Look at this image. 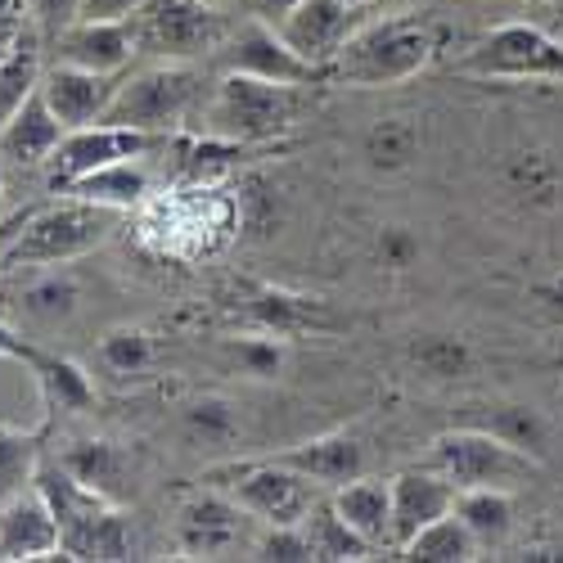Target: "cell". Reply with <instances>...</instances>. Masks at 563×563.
<instances>
[{"label": "cell", "mask_w": 563, "mask_h": 563, "mask_svg": "<svg viewBox=\"0 0 563 563\" xmlns=\"http://www.w3.org/2000/svg\"><path fill=\"white\" fill-rule=\"evenodd\" d=\"M483 429L500 433L505 442H514L519 451H528L532 460H545V442H550V433H545V424H541V415L528 410V406H500Z\"/></svg>", "instance_id": "cell-33"}, {"label": "cell", "mask_w": 563, "mask_h": 563, "mask_svg": "<svg viewBox=\"0 0 563 563\" xmlns=\"http://www.w3.org/2000/svg\"><path fill=\"white\" fill-rule=\"evenodd\" d=\"M541 5H563V0H541Z\"/></svg>", "instance_id": "cell-44"}, {"label": "cell", "mask_w": 563, "mask_h": 563, "mask_svg": "<svg viewBox=\"0 0 563 563\" xmlns=\"http://www.w3.org/2000/svg\"><path fill=\"white\" fill-rule=\"evenodd\" d=\"M249 559H266V563H307V559H316V550H311V537H307L302 523H285V528H262Z\"/></svg>", "instance_id": "cell-36"}, {"label": "cell", "mask_w": 563, "mask_h": 563, "mask_svg": "<svg viewBox=\"0 0 563 563\" xmlns=\"http://www.w3.org/2000/svg\"><path fill=\"white\" fill-rule=\"evenodd\" d=\"M64 135H68V126L51 113V104H45V96L36 90V96L0 126V158L10 167H45Z\"/></svg>", "instance_id": "cell-20"}, {"label": "cell", "mask_w": 563, "mask_h": 563, "mask_svg": "<svg viewBox=\"0 0 563 563\" xmlns=\"http://www.w3.org/2000/svg\"><path fill=\"white\" fill-rule=\"evenodd\" d=\"M51 433V419L41 429H10L0 424V505L32 487L36 464H41V442Z\"/></svg>", "instance_id": "cell-28"}, {"label": "cell", "mask_w": 563, "mask_h": 563, "mask_svg": "<svg viewBox=\"0 0 563 563\" xmlns=\"http://www.w3.org/2000/svg\"><path fill=\"white\" fill-rule=\"evenodd\" d=\"M64 195L73 199H86V203H100V208H113V212H131L150 199V172L140 158H122V163H109L100 172H90L81 180H73Z\"/></svg>", "instance_id": "cell-24"}, {"label": "cell", "mask_w": 563, "mask_h": 563, "mask_svg": "<svg viewBox=\"0 0 563 563\" xmlns=\"http://www.w3.org/2000/svg\"><path fill=\"white\" fill-rule=\"evenodd\" d=\"M59 64H77L90 73H126L135 51V19H77L55 36Z\"/></svg>", "instance_id": "cell-16"}, {"label": "cell", "mask_w": 563, "mask_h": 563, "mask_svg": "<svg viewBox=\"0 0 563 563\" xmlns=\"http://www.w3.org/2000/svg\"><path fill=\"white\" fill-rule=\"evenodd\" d=\"M438 51H442V27L429 14L361 23L334 59V81L365 86V90L401 86L424 73Z\"/></svg>", "instance_id": "cell-2"}, {"label": "cell", "mask_w": 563, "mask_h": 563, "mask_svg": "<svg viewBox=\"0 0 563 563\" xmlns=\"http://www.w3.org/2000/svg\"><path fill=\"white\" fill-rule=\"evenodd\" d=\"M41 73H45V41H41L36 23H27L23 36L5 51V59H0V126L41 90Z\"/></svg>", "instance_id": "cell-23"}, {"label": "cell", "mask_w": 563, "mask_h": 563, "mask_svg": "<svg viewBox=\"0 0 563 563\" xmlns=\"http://www.w3.org/2000/svg\"><path fill=\"white\" fill-rule=\"evenodd\" d=\"M100 361L113 374H140L154 361V339L145 330H135V324H118V330H109L100 339Z\"/></svg>", "instance_id": "cell-34"}, {"label": "cell", "mask_w": 563, "mask_h": 563, "mask_svg": "<svg viewBox=\"0 0 563 563\" xmlns=\"http://www.w3.org/2000/svg\"><path fill=\"white\" fill-rule=\"evenodd\" d=\"M158 145V135L150 131H135V126H113V122H96V126H77L59 140V150L51 154V190H68L73 180L100 172L109 163H122V158H145L150 150Z\"/></svg>", "instance_id": "cell-13"}, {"label": "cell", "mask_w": 563, "mask_h": 563, "mask_svg": "<svg viewBox=\"0 0 563 563\" xmlns=\"http://www.w3.org/2000/svg\"><path fill=\"white\" fill-rule=\"evenodd\" d=\"M455 73L483 81H563V41L537 23H500L455 59Z\"/></svg>", "instance_id": "cell-7"}, {"label": "cell", "mask_w": 563, "mask_h": 563, "mask_svg": "<svg viewBox=\"0 0 563 563\" xmlns=\"http://www.w3.org/2000/svg\"><path fill=\"white\" fill-rule=\"evenodd\" d=\"M330 505L343 514V523L356 528L374 550L393 545V478H352L330 492Z\"/></svg>", "instance_id": "cell-22"}, {"label": "cell", "mask_w": 563, "mask_h": 563, "mask_svg": "<svg viewBox=\"0 0 563 563\" xmlns=\"http://www.w3.org/2000/svg\"><path fill=\"white\" fill-rule=\"evenodd\" d=\"M145 217V240L167 253V257H208L217 249H225V240L240 230V208L225 190L217 185H185V190H172L163 199H145L140 203Z\"/></svg>", "instance_id": "cell-3"}, {"label": "cell", "mask_w": 563, "mask_h": 563, "mask_svg": "<svg viewBox=\"0 0 563 563\" xmlns=\"http://www.w3.org/2000/svg\"><path fill=\"white\" fill-rule=\"evenodd\" d=\"M478 537L464 528V519L451 509L442 514V519H433L429 528H419L397 554L401 559H424V563H468V559H478Z\"/></svg>", "instance_id": "cell-26"}, {"label": "cell", "mask_w": 563, "mask_h": 563, "mask_svg": "<svg viewBox=\"0 0 563 563\" xmlns=\"http://www.w3.org/2000/svg\"><path fill=\"white\" fill-rule=\"evenodd\" d=\"M275 460L302 468V474H307L311 483H320L324 492H334V487H343V483H352V478L365 474V446H361L356 433H347V429L307 438V442L289 446L285 455H275Z\"/></svg>", "instance_id": "cell-21"}, {"label": "cell", "mask_w": 563, "mask_h": 563, "mask_svg": "<svg viewBox=\"0 0 563 563\" xmlns=\"http://www.w3.org/2000/svg\"><path fill=\"white\" fill-rule=\"evenodd\" d=\"M302 86H275L249 73H221L203 104V135H221L234 145H266L298 126Z\"/></svg>", "instance_id": "cell-4"}, {"label": "cell", "mask_w": 563, "mask_h": 563, "mask_svg": "<svg viewBox=\"0 0 563 563\" xmlns=\"http://www.w3.org/2000/svg\"><path fill=\"white\" fill-rule=\"evenodd\" d=\"M203 5H212V10H230V5H240V0H203Z\"/></svg>", "instance_id": "cell-43"}, {"label": "cell", "mask_w": 563, "mask_h": 563, "mask_svg": "<svg viewBox=\"0 0 563 563\" xmlns=\"http://www.w3.org/2000/svg\"><path fill=\"white\" fill-rule=\"evenodd\" d=\"M225 36L221 10L203 0H145L135 14V51L158 64H195L208 59Z\"/></svg>", "instance_id": "cell-9"}, {"label": "cell", "mask_w": 563, "mask_h": 563, "mask_svg": "<svg viewBox=\"0 0 563 563\" xmlns=\"http://www.w3.org/2000/svg\"><path fill=\"white\" fill-rule=\"evenodd\" d=\"M455 514L478 545H500L514 532V496L509 487H464L455 492Z\"/></svg>", "instance_id": "cell-25"}, {"label": "cell", "mask_w": 563, "mask_h": 563, "mask_svg": "<svg viewBox=\"0 0 563 563\" xmlns=\"http://www.w3.org/2000/svg\"><path fill=\"white\" fill-rule=\"evenodd\" d=\"M77 10H81V0H27V14L45 45H55V36L77 23Z\"/></svg>", "instance_id": "cell-38"}, {"label": "cell", "mask_w": 563, "mask_h": 563, "mask_svg": "<svg viewBox=\"0 0 563 563\" xmlns=\"http://www.w3.org/2000/svg\"><path fill=\"white\" fill-rule=\"evenodd\" d=\"M369 154L374 163H406L415 154V131L406 122H379L369 131Z\"/></svg>", "instance_id": "cell-37"}, {"label": "cell", "mask_w": 563, "mask_h": 563, "mask_svg": "<svg viewBox=\"0 0 563 563\" xmlns=\"http://www.w3.org/2000/svg\"><path fill=\"white\" fill-rule=\"evenodd\" d=\"M429 464L442 478L455 483V492L464 487H509L537 474V464L528 451H519L514 442H505L500 433L468 424V429H446L433 438L429 446Z\"/></svg>", "instance_id": "cell-8"}, {"label": "cell", "mask_w": 563, "mask_h": 563, "mask_svg": "<svg viewBox=\"0 0 563 563\" xmlns=\"http://www.w3.org/2000/svg\"><path fill=\"white\" fill-rule=\"evenodd\" d=\"M59 464L68 468L73 478H81L86 487H96V492H104L109 500H118V487H122V478H126V455H122V446H113V442H73L64 455H59Z\"/></svg>", "instance_id": "cell-29"}, {"label": "cell", "mask_w": 563, "mask_h": 563, "mask_svg": "<svg viewBox=\"0 0 563 563\" xmlns=\"http://www.w3.org/2000/svg\"><path fill=\"white\" fill-rule=\"evenodd\" d=\"M253 320H257L262 334L285 339V334L302 330V324L311 320V307H307V298H294L285 289H257L253 294Z\"/></svg>", "instance_id": "cell-32"}, {"label": "cell", "mask_w": 563, "mask_h": 563, "mask_svg": "<svg viewBox=\"0 0 563 563\" xmlns=\"http://www.w3.org/2000/svg\"><path fill=\"white\" fill-rule=\"evenodd\" d=\"M27 23H32L27 0H0V59H5V51L23 36Z\"/></svg>", "instance_id": "cell-40"}, {"label": "cell", "mask_w": 563, "mask_h": 563, "mask_svg": "<svg viewBox=\"0 0 563 563\" xmlns=\"http://www.w3.org/2000/svg\"><path fill=\"white\" fill-rule=\"evenodd\" d=\"M185 438L195 446H230L240 438V410L221 397H199L185 406Z\"/></svg>", "instance_id": "cell-31"}, {"label": "cell", "mask_w": 563, "mask_h": 563, "mask_svg": "<svg viewBox=\"0 0 563 563\" xmlns=\"http://www.w3.org/2000/svg\"><path fill=\"white\" fill-rule=\"evenodd\" d=\"M455 509V483L442 478L433 464L406 468L393 478V550H401L419 528Z\"/></svg>", "instance_id": "cell-18"}, {"label": "cell", "mask_w": 563, "mask_h": 563, "mask_svg": "<svg viewBox=\"0 0 563 563\" xmlns=\"http://www.w3.org/2000/svg\"><path fill=\"white\" fill-rule=\"evenodd\" d=\"M122 217L126 212H113V208L68 195V203L23 217V230H14V244L5 249L0 262L5 266H68V262L86 257L90 249H100L118 230Z\"/></svg>", "instance_id": "cell-5"}, {"label": "cell", "mask_w": 563, "mask_h": 563, "mask_svg": "<svg viewBox=\"0 0 563 563\" xmlns=\"http://www.w3.org/2000/svg\"><path fill=\"white\" fill-rule=\"evenodd\" d=\"M122 77L126 73H90V68H77V64H55V68L41 73V96L68 131H77V126L104 122Z\"/></svg>", "instance_id": "cell-15"}, {"label": "cell", "mask_w": 563, "mask_h": 563, "mask_svg": "<svg viewBox=\"0 0 563 563\" xmlns=\"http://www.w3.org/2000/svg\"><path fill=\"white\" fill-rule=\"evenodd\" d=\"M199 100H203V77L190 64H158V59H150L140 73L122 77L104 122L163 135L176 122L190 118Z\"/></svg>", "instance_id": "cell-6"}, {"label": "cell", "mask_w": 563, "mask_h": 563, "mask_svg": "<svg viewBox=\"0 0 563 563\" xmlns=\"http://www.w3.org/2000/svg\"><path fill=\"white\" fill-rule=\"evenodd\" d=\"M32 487L45 496V505L55 514L64 559H131L135 541L118 500L73 478L59 460H41Z\"/></svg>", "instance_id": "cell-1"}, {"label": "cell", "mask_w": 563, "mask_h": 563, "mask_svg": "<svg viewBox=\"0 0 563 563\" xmlns=\"http://www.w3.org/2000/svg\"><path fill=\"white\" fill-rule=\"evenodd\" d=\"M59 523L36 487H23L0 505V559H55Z\"/></svg>", "instance_id": "cell-19"}, {"label": "cell", "mask_w": 563, "mask_h": 563, "mask_svg": "<svg viewBox=\"0 0 563 563\" xmlns=\"http://www.w3.org/2000/svg\"><path fill=\"white\" fill-rule=\"evenodd\" d=\"M221 492L230 500H240L262 528H285V523L307 519L324 487L311 483L302 468H294L285 460H262L249 468H234L230 483H221Z\"/></svg>", "instance_id": "cell-11"}, {"label": "cell", "mask_w": 563, "mask_h": 563, "mask_svg": "<svg viewBox=\"0 0 563 563\" xmlns=\"http://www.w3.org/2000/svg\"><path fill=\"white\" fill-rule=\"evenodd\" d=\"M212 64L221 73H249L275 86H302V90H320V86H334V68L311 64L302 59L294 45L279 36V27L244 19L234 32L221 36V45L212 51Z\"/></svg>", "instance_id": "cell-10"}, {"label": "cell", "mask_w": 563, "mask_h": 563, "mask_svg": "<svg viewBox=\"0 0 563 563\" xmlns=\"http://www.w3.org/2000/svg\"><path fill=\"white\" fill-rule=\"evenodd\" d=\"M369 0H302V5L279 23V36H285L294 51L311 64H324V68H334L339 51L347 45V36L365 23Z\"/></svg>", "instance_id": "cell-14"}, {"label": "cell", "mask_w": 563, "mask_h": 563, "mask_svg": "<svg viewBox=\"0 0 563 563\" xmlns=\"http://www.w3.org/2000/svg\"><path fill=\"white\" fill-rule=\"evenodd\" d=\"M240 361H244V369L249 374H275L279 369V361H285V339L279 334H257V339H244L240 343Z\"/></svg>", "instance_id": "cell-39"}, {"label": "cell", "mask_w": 563, "mask_h": 563, "mask_svg": "<svg viewBox=\"0 0 563 563\" xmlns=\"http://www.w3.org/2000/svg\"><path fill=\"white\" fill-rule=\"evenodd\" d=\"M244 5V19H257V23H271V27H279L285 23L302 0H240Z\"/></svg>", "instance_id": "cell-41"}, {"label": "cell", "mask_w": 563, "mask_h": 563, "mask_svg": "<svg viewBox=\"0 0 563 563\" xmlns=\"http://www.w3.org/2000/svg\"><path fill=\"white\" fill-rule=\"evenodd\" d=\"M19 302L41 324H64L77 311V302H81V285L64 266H45L41 275L27 279V289L19 294Z\"/></svg>", "instance_id": "cell-30"}, {"label": "cell", "mask_w": 563, "mask_h": 563, "mask_svg": "<svg viewBox=\"0 0 563 563\" xmlns=\"http://www.w3.org/2000/svg\"><path fill=\"white\" fill-rule=\"evenodd\" d=\"M410 361L429 374V379H460L468 369V347L460 339H442V334H429L410 347Z\"/></svg>", "instance_id": "cell-35"}, {"label": "cell", "mask_w": 563, "mask_h": 563, "mask_svg": "<svg viewBox=\"0 0 563 563\" xmlns=\"http://www.w3.org/2000/svg\"><path fill=\"white\" fill-rule=\"evenodd\" d=\"M10 361H19V365L32 369V379L41 388V401H45V419L81 415V410L96 406V384H90V374L77 361H68V356H59L51 347H36L27 339L14 343V356Z\"/></svg>", "instance_id": "cell-17"}, {"label": "cell", "mask_w": 563, "mask_h": 563, "mask_svg": "<svg viewBox=\"0 0 563 563\" xmlns=\"http://www.w3.org/2000/svg\"><path fill=\"white\" fill-rule=\"evenodd\" d=\"M145 0H81L77 19H135Z\"/></svg>", "instance_id": "cell-42"}, {"label": "cell", "mask_w": 563, "mask_h": 563, "mask_svg": "<svg viewBox=\"0 0 563 563\" xmlns=\"http://www.w3.org/2000/svg\"><path fill=\"white\" fill-rule=\"evenodd\" d=\"M302 528H307V537H311L316 559H324V563H356V559H369V554H374V545H369L356 528H347L343 514H339L330 500H324V496L311 505V514L302 519Z\"/></svg>", "instance_id": "cell-27"}, {"label": "cell", "mask_w": 563, "mask_h": 563, "mask_svg": "<svg viewBox=\"0 0 563 563\" xmlns=\"http://www.w3.org/2000/svg\"><path fill=\"white\" fill-rule=\"evenodd\" d=\"M257 532L262 523L240 500H230L225 492H208L180 509L176 545L185 559H230V554H253Z\"/></svg>", "instance_id": "cell-12"}]
</instances>
